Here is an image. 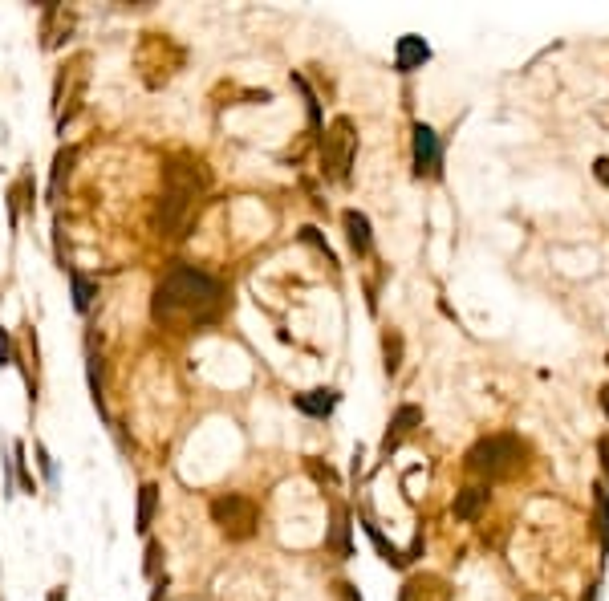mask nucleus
Returning <instances> with one entry per match:
<instances>
[{
  "label": "nucleus",
  "instance_id": "f03ea898",
  "mask_svg": "<svg viewBox=\"0 0 609 601\" xmlns=\"http://www.w3.org/2000/svg\"><path fill=\"white\" fill-rule=\"evenodd\" d=\"M204 187H207V167L199 159H191V155L167 159V167H163V195H159V207H155L159 236H175L183 215L191 212V204H195V195Z\"/></svg>",
  "mask_w": 609,
  "mask_h": 601
},
{
  "label": "nucleus",
  "instance_id": "ddd939ff",
  "mask_svg": "<svg viewBox=\"0 0 609 601\" xmlns=\"http://www.w3.org/2000/svg\"><path fill=\"white\" fill-rule=\"evenodd\" d=\"M594 528H597V545H602V556H609V496L605 487H594Z\"/></svg>",
  "mask_w": 609,
  "mask_h": 601
},
{
  "label": "nucleus",
  "instance_id": "0eeeda50",
  "mask_svg": "<svg viewBox=\"0 0 609 601\" xmlns=\"http://www.w3.org/2000/svg\"><path fill=\"white\" fill-rule=\"evenodd\" d=\"M451 594H455V589H451L439 573H411V577L403 581L398 601H451Z\"/></svg>",
  "mask_w": 609,
  "mask_h": 601
},
{
  "label": "nucleus",
  "instance_id": "9b49d317",
  "mask_svg": "<svg viewBox=\"0 0 609 601\" xmlns=\"http://www.w3.org/2000/svg\"><path fill=\"white\" fill-rule=\"evenodd\" d=\"M484 504H487V487H484V484H467L464 492L455 496L451 512H455V520H475V516H480Z\"/></svg>",
  "mask_w": 609,
  "mask_h": 601
},
{
  "label": "nucleus",
  "instance_id": "f257e3e1",
  "mask_svg": "<svg viewBox=\"0 0 609 601\" xmlns=\"http://www.w3.org/2000/svg\"><path fill=\"white\" fill-rule=\"evenodd\" d=\"M224 309V285L191 265H171L155 285L151 317L159 326H199Z\"/></svg>",
  "mask_w": 609,
  "mask_h": 601
},
{
  "label": "nucleus",
  "instance_id": "1a4fd4ad",
  "mask_svg": "<svg viewBox=\"0 0 609 601\" xmlns=\"http://www.w3.org/2000/svg\"><path fill=\"white\" fill-rule=\"evenodd\" d=\"M426 61H431V45H426L423 37H414V33L398 37V45H394V69L398 74H414V69H423Z\"/></svg>",
  "mask_w": 609,
  "mask_h": 601
},
{
  "label": "nucleus",
  "instance_id": "c85d7f7f",
  "mask_svg": "<svg viewBox=\"0 0 609 601\" xmlns=\"http://www.w3.org/2000/svg\"><path fill=\"white\" fill-rule=\"evenodd\" d=\"M605 362H609V358H605Z\"/></svg>",
  "mask_w": 609,
  "mask_h": 601
},
{
  "label": "nucleus",
  "instance_id": "2eb2a0df",
  "mask_svg": "<svg viewBox=\"0 0 609 601\" xmlns=\"http://www.w3.org/2000/svg\"><path fill=\"white\" fill-rule=\"evenodd\" d=\"M362 528H365V536H370V541H374V548H378V553H382V561H386V565H394V569H403V565L411 561V556H406L403 548H394V545L386 541V536L378 533V525H370V520H362Z\"/></svg>",
  "mask_w": 609,
  "mask_h": 601
},
{
  "label": "nucleus",
  "instance_id": "dca6fc26",
  "mask_svg": "<svg viewBox=\"0 0 609 601\" xmlns=\"http://www.w3.org/2000/svg\"><path fill=\"white\" fill-rule=\"evenodd\" d=\"M69 285H74V309H77V313H85V309L94 305V297H98V285H94L90 276L74 273V268H69Z\"/></svg>",
  "mask_w": 609,
  "mask_h": 601
},
{
  "label": "nucleus",
  "instance_id": "9d476101",
  "mask_svg": "<svg viewBox=\"0 0 609 601\" xmlns=\"http://www.w3.org/2000/svg\"><path fill=\"white\" fill-rule=\"evenodd\" d=\"M342 224H345V240H350V248L358 252V256H365V252H370V244H374V236H370V215L358 212V207H350V212L342 215Z\"/></svg>",
  "mask_w": 609,
  "mask_h": 601
},
{
  "label": "nucleus",
  "instance_id": "6ab92c4d",
  "mask_svg": "<svg viewBox=\"0 0 609 601\" xmlns=\"http://www.w3.org/2000/svg\"><path fill=\"white\" fill-rule=\"evenodd\" d=\"M293 85L304 94V106H309V122H313V130H321V106H317V94L309 90V82L304 77H293Z\"/></svg>",
  "mask_w": 609,
  "mask_h": 601
},
{
  "label": "nucleus",
  "instance_id": "b1692460",
  "mask_svg": "<svg viewBox=\"0 0 609 601\" xmlns=\"http://www.w3.org/2000/svg\"><path fill=\"white\" fill-rule=\"evenodd\" d=\"M594 175H597V183L609 191V159L602 155V159H594Z\"/></svg>",
  "mask_w": 609,
  "mask_h": 601
},
{
  "label": "nucleus",
  "instance_id": "5701e85b",
  "mask_svg": "<svg viewBox=\"0 0 609 601\" xmlns=\"http://www.w3.org/2000/svg\"><path fill=\"white\" fill-rule=\"evenodd\" d=\"M146 577H155V569H159V541H146Z\"/></svg>",
  "mask_w": 609,
  "mask_h": 601
},
{
  "label": "nucleus",
  "instance_id": "cd10ccee",
  "mask_svg": "<svg viewBox=\"0 0 609 601\" xmlns=\"http://www.w3.org/2000/svg\"><path fill=\"white\" fill-rule=\"evenodd\" d=\"M49 601H65V589H49Z\"/></svg>",
  "mask_w": 609,
  "mask_h": 601
},
{
  "label": "nucleus",
  "instance_id": "a211bd4d",
  "mask_svg": "<svg viewBox=\"0 0 609 601\" xmlns=\"http://www.w3.org/2000/svg\"><path fill=\"white\" fill-rule=\"evenodd\" d=\"M345 533H350V520H345V508H337L334 512V536H329V545H334L342 556H350V541H345Z\"/></svg>",
  "mask_w": 609,
  "mask_h": 601
},
{
  "label": "nucleus",
  "instance_id": "39448f33",
  "mask_svg": "<svg viewBox=\"0 0 609 601\" xmlns=\"http://www.w3.org/2000/svg\"><path fill=\"white\" fill-rule=\"evenodd\" d=\"M212 525L220 528L228 541H252L260 528V508L256 500H248V496L240 492H224L212 500Z\"/></svg>",
  "mask_w": 609,
  "mask_h": 601
},
{
  "label": "nucleus",
  "instance_id": "20e7f679",
  "mask_svg": "<svg viewBox=\"0 0 609 601\" xmlns=\"http://www.w3.org/2000/svg\"><path fill=\"white\" fill-rule=\"evenodd\" d=\"M354 155H358V130L342 115V118L329 122L325 135H321V171L334 183H350Z\"/></svg>",
  "mask_w": 609,
  "mask_h": 601
},
{
  "label": "nucleus",
  "instance_id": "4468645a",
  "mask_svg": "<svg viewBox=\"0 0 609 601\" xmlns=\"http://www.w3.org/2000/svg\"><path fill=\"white\" fill-rule=\"evenodd\" d=\"M155 508H159V484H143V487H138V516H135L138 533H146V528H151Z\"/></svg>",
  "mask_w": 609,
  "mask_h": 601
},
{
  "label": "nucleus",
  "instance_id": "a878e982",
  "mask_svg": "<svg viewBox=\"0 0 609 601\" xmlns=\"http://www.w3.org/2000/svg\"><path fill=\"white\" fill-rule=\"evenodd\" d=\"M597 451H602V467H605V476H609V435L597 443Z\"/></svg>",
  "mask_w": 609,
  "mask_h": 601
},
{
  "label": "nucleus",
  "instance_id": "7ed1b4c3",
  "mask_svg": "<svg viewBox=\"0 0 609 601\" xmlns=\"http://www.w3.org/2000/svg\"><path fill=\"white\" fill-rule=\"evenodd\" d=\"M524 464V443L516 435H487L467 451V472L484 480H508Z\"/></svg>",
  "mask_w": 609,
  "mask_h": 601
},
{
  "label": "nucleus",
  "instance_id": "bb28decb",
  "mask_svg": "<svg viewBox=\"0 0 609 601\" xmlns=\"http://www.w3.org/2000/svg\"><path fill=\"white\" fill-rule=\"evenodd\" d=\"M602 411H605V419H609V382L602 386Z\"/></svg>",
  "mask_w": 609,
  "mask_h": 601
},
{
  "label": "nucleus",
  "instance_id": "4be33fe9",
  "mask_svg": "<svg viewBox=\"0 0 609 601\" xmlns=\"http://www.w3.org/2000/svg\"><path fill=\"white\" fill-rule=\"evenodd\" d=\"M16 354H13V337H8V329L0 326V366H13Z\"/></svg>",
  "mask_w": 609,
  "mask_h": 601
},
{
  "label": "nucleus",
  "instance_id": "aec40b11",
  "mask_svg": "<svg viewBox=\"0 0 609 601\" xmlns=\"http://www.w3.org/2000/svg\"><path fill=\"white\" fill-rule=\"evenodd\" d=\"M74 159H77V151H74V146H65V151H57V159H54V191L61 187V179L69 175V167H74Z\"/></svg>",
  "mask_w": 609,
  "mask_h": 601
},
{
  "label": "nucleus",
  "instance_id": "f8f14e48",
  "mask_svg": "<svg viewBox=\"0 0 609 601\" xmlns=\"http://www.w3.org/2000/svg\"><path fill=\"white\" fill-rule=\"evenodd\" d=\"M337 390H309V395H297V411L304 415H313V419H325V415H334V406H337Z\"/></svg>",
  "mask_w": 609,
  "mask_h": 601
},
{
  "label": "nucleus",
  "instance_id": "6e6552de",
  "mask_svg": "<svg viewBox=\"0 0 609 601\" xmlns=\"http://www.w3.org/2000/svg\"><path fill=\"white\" fill-rule=\"evenodd\" d=\"M419 423H423V411H419L414 403H403V406H398L394 419H390V426H386V439H382V456L390 459V451H394L398 443H403Z\"/></svg>",
  "mask_w": 609,
  "mask_h": 601
},
{
  "label": "nucleus",
  "instance_id": "423d86ee",
  "mask_svg": "<svg viewBox=\"0 0 609 601\" xmlns=\"http://www.w3.org/2000/svg\"><path fill=\"white\" fill-rule=\"evenodd\" d=\"M411 155H414V175H439V163H443V146H439V135H434L426 122H414L411 130Z\"/></svg>",
  "mask_w": 609,
  "mask_h": 601
},
{
  "label": "nucleus",
  "instance_id": "412c9836",
  "mask_svg": "<svg viewBox=\"0 0 609 601\" xmlns=\"http://www.w3.org/2000/svg\"><path fill=\"white\" fill-rule=\"evenodd\" d=\"M301 240H304V244H313V248H317V252H321V256H325V260H329V265H337V260H334V248H329V244H325V240H321V236H317V228H301Z\"/></svg>",
  "mask_w": 609,
  "mask_h": 601
},
{
  "label": "nucleus",
  "instance_id": "393cba45",
  "mask_svg": "<svg viewBox=\"0 0 609 601\" xmlns=\"http://www.w3.org/2000/svg\"><path fill=\"white\" fill-rule=\"evenodd\" d=\"M37 459H41V467H45V476L54 480V459H49V451H45V447H37Z\"/></svg>",
  "mask_w": 609,
  "mask_h": 601
},
{
  "label": "nucleus",
  "instance_id": "f3484780",
  "mask_svg": "<svg viewBox=\"0 0 609 601\" xmlns=\"http://www.w3.org/2000/svg\"><path fill=\"white\" fill-rule=\"evenodd\" d=\"M382 366H386V374H398V366H403V337L390 329V334H382Z\"/></svg>",
  "mask_w": 609,
  "mask_h": 601
}]
</instances>
